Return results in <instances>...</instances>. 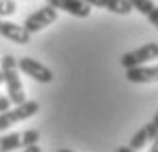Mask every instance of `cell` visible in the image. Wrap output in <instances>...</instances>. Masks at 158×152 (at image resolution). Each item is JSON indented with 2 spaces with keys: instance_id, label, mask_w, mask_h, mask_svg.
Wrapping results in <instances>:
<instances>
[{
  "instance_id": "6da1fadb",
  "label": "cell",
  "mask_w": 158,
  "mask_h": 152,
  "mask_svg": "<svg viewBox=\"0 0 158 152\" xmlns=\"http://www.w3.org/2000/svg\"><path fill=\"white\" fill-rule=\"evenodd\" d=\"M0 72H2V82L6 84V93H8V101L15 105L25 103V88L19 76V64L12 56H4L0 60Z\"/></svg>"
},
{
  "instance_id": "7a4b0ae2",
  "label": "cell",
  "mask_w": 158,
  "mask_h": 152,
  "mask_svg": "<svg viewBox=\"0 0 158 152\" xmlns=\"http://www.w3.org/2000/svg\"><path fill=\"white\" fill-rule=\"evenodd\" d=\"M37 111H39V103L37 101H25L21 105H15L10 109L2 111L0 113V132L2 129H8L10 125H15L19 121H25V119L33 117Z\"/></svg>"
},
{
  "instance_id": "3957f363",
  "label": "cell",
  "mask_w": 158,
  "mask_h": 152,
  "mask_svg": "<svg viewBox=\"0 0 158 152\" xmlns=\"http://www.w3.org/2000/svg\"><path fill=\"white\" fill-rule=\"evenodd\" d=\"M39 142V132L37 129H25V132H15L0 138V152H12L17 148H27Z\"/></svg>"
},
{
  "instance_id": "277c9868",
  "label": "cell",
  "mask_w": 158,
  "mask_h": 152,
  "mask_svg": "<svg viewBox=\"0 0 158 152\" xmlns=\"http://www.w3.org/2000/svg\"><path fill=\"white\" fill-rule=\"evenodd\" d=\"M158 58V43H146V45L138 47L134 52H127L121 56V66L125 70L129 68H135V66H144L150 60Z\"/></svg>"
},
{
  "instance_id": "5b68a950",
  "label": "cell",
  "mask_w": 158,
  "mask_h": 152,
  "mask_svg": "<svg viewBox=\"0 0 158 152\" xmlns=\"http://www.w3.org/2000/svg\"><path fill=\"white\" fill-rule=\"evenodd\" d=\"M58 19V11L53 8V6H41V8H37L33 15H29L27 17V21H25V31L29 33V35H33V33H37V31L45 29L47 25H52L53 21Z\"/></svg>"
},
{
  "instance_id": "8992f818",
  "label": "cell",
  "mask_w": 158,
  "mask_h": 152,
  "mask_svg": "<svg viewBox=\"0 0 158 152\" xmlns=\"http://www.w3.org/2000/svg\"><path fill=\"white\" fill-rule=\"evenodd\" d=\"M17 64H19V70H23L27 76H31L33 80L41 82V84H49L53 80V72L33 58H21L17 60Z\"/></svg>"
},
{
  "instance_id": "52a82bcc",
  "label": "cell",
  "mask_w": 158,
  "mask_h": 152,
  "mask_svg": "<svg viewBox=\"0 0 158 152\" xmlns=\"http://www.w3.org/2000/svg\"><path fill=\"white\" fill-rule=\"evenodd\" d=\"M47 4L53 6L56 11H64L72 17H78V19H86L90 15V8L84 0H47Z\"/></svg>"
},
{
  "instance_id": "ba28073f",
  "label": "cell",
  "mask_w": 158,
  "mask_h": 152,
  "mask_svg": "<svg viewBox=\"0 0 158 152\" xmlns=\"http://www.w3.org/2000/svg\"><path fill=\"white\" fill-rule=\"evenodd\" d=\"M125 78L134 84H146V82H158V66H135L125 70Z\"/></svg>"
},
{
  "instance_id": "9c48e42d",
  "label": "cell",
  "mask_w": 158,
  "mask_h": 152,
  "mask_svg": "<svg viewBox=\"0 0 158 152\" xmlns=\"http://www.w3.org/2000/svg\"><path fill=\"white\" fill-rule=\"evenodd\" d=\"M0 35L19 43V45H27L31 41V35L25 31V27H21L17 23H10V21H2V19H0Z\"/></svg>"
},
{
  "instance_id": "30bf717a",
  "label": "cell",
  "mask_w": 158,
  "mask_h": 152,
  "mask_svg": "<svg viewBox=\"0 0 158 152\" xmlns=\"http://www.w3.org/2000/svg\"><path fill=\"white\" fill-rule=\"evenodd\" d=\"M156 134H158V129L154 128L152 121H150V123H146V125H142V128L131 136V140H129L127 146L131 148V150H142L148 142H152L154 138H156Z\"/></svg>"
},
{
  "instance_id": "8fae6325",
  "label": "cell",
  "mask_w": 158,
  "mask_h": 152,
  "mask_svg": "<svg viewBox=\"0 0 158 152\" xmlns=\"http://www.w3.org/2000/svg\"><path fill=\"white\" fill-rule=\"evenodd\" d=\"M88 6H99V8H107L109 12L115 15H129L134 11L129 0H84Z\"/></svg>"
},
{
  "instance_id": "7c38bea8",
  "label": "cell",
  "mask_w": 158,
  "mask_h": 152,
  "mask_svg": "<svg viewBox=\"0 0 158 152\" xmlns=\"http://www.w3.org/2000/svg\"><path fill=\"white\" fill-rule=\"evenodd\" d=\"M129 4H131L134 11L142 12V15L158 29V6L154 4L152 0H129Z\"/></svg>"
},
{
  "instance_id": "4fadbf2b",
  "label": "cell",
  "mask_w": 158,
  "mask_h": 152,
  "mask_svg": "<svg viewBox=\"0 0 158 152\" xmlns=\"http://www.w3.org/2000/svg\"><path fill=\"white\" fill-rule=\"evenodd\" d=\"M17 12V2L15 0H0V19L15 15Z\"/></svg>"
},
{
  "instance_id": "5bb4252c",
  "label": "cell",
  "mask_w": 158,
  "mask_h": 152,
  "mask_svg": "<svg viewBox=\"0 0 158 152\" xmlns=\"http://www.w3.org/2000/svg\"><path fill=\"white\" fill-rule=\"evenodd\" d=\"M6 109H10V101H8V97H4V95L0 93V113L6 111Z\"/></svg>"
},
{
  "instance_id": "9a60e30c",
  "label": "cell",
  "mask_w": 158,
  "mask_h": 152,
  "mask_svg": "<svg viewBox=\"0 0 158 152\" xmlns=\"http://www.w3.org/2000/svg\"><path fill=\"white\" fill-rule=\"evenodd\" d=\"M23 152H41V148H39V144H33V146H27Z\"/></svg>"
},
{
  "instance_id": "2e32d148",
  "label": "cell",
  "mask_w": 158,
  "mask_h": 152,
  "mask_svg": "<svg viewBox=\"0 0 158 152\" xmlns=\"http://www.w3.org/2000/svg\"><path fill=\"white\" fill-rule=\"evenodd\" d=\"M150 152H158V134H156V138L152 140V146H150Z\"/></svg>"
},
{
  "instance_id": "e0dca14e",
  "label": "cell",
  "mask_w": 158,
  "mask_h": 152,
  "mask_svg": "<svg viewBox=\"0 0 158 152\" xmlns=\"http://www.w3.org/2000/svg\"><path fill=\"white\" fill-rule=\"evenodd\" d=\"M115 152H138V150H131L129 146H119V148H117Z\"/></svg>"
},
{
  "instance_id": "ac0fdd59",
  "label": "cell",
  "mask_w": 158,
  "mask_h": 152,
  "mask_svg": "<svg viewBox=\"0 0 158 152\" xmlns=\"http://www.w3.org/2000/svg\"><path fill=\"white\" fill-rule=\"evenodd\" d=\"M152 125L158 129V111H156V115H154V119H152Z\"/></svg>"
},
{
  "instance_id": "d6986e66",
  "label": "cell",
  "mask_w": 158,
  "mask_h": 152,
  "mask_svg": "<svg viewBox=\"0 0 158 152\" xmlns=\"http://www.w3.org/2000/svg\"><path fill=\"white\" fill-rule=\"evenodd\" d=\"M58 152H72V150H68V148H62V150H58Z\"/></svg>"
},
{
  "instance_id": "ffe728a7",
  "label": "cell",
  "mask_w": 158,
  "mask_h": 152,
  "mask_svg": "<svg viewBox=\"0 0 158 152\" xmlns=\"http://www.w3.org/2000/svg\"><path fill=\"white\" fill-rule=\"evenodd\" d=\"M0 84H2V72H0Z\"/></svg>"
}]
</instances>
